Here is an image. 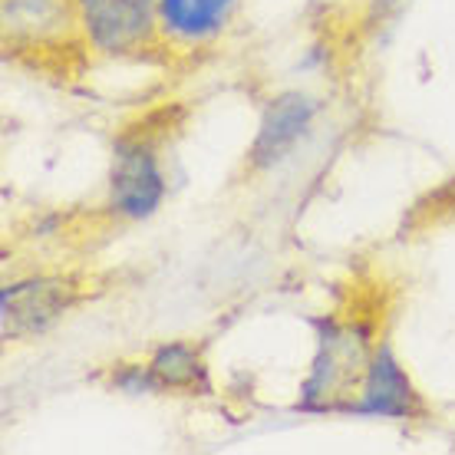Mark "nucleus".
Wrapping results in <instances>:
<instances>
[{
    "label": "nucleus",
    "instance_id": "1",
    "mask_svg": "<svg viewBox=\"0 0 455 455\" xmlns=\"http://www.w3.org/2000/svg\"><path fill=\"white\" fill-rule=\"evenodd\" d=\"M317 327V353L300 387V410L343 412V399L356 396L376 347H370V333L363 327H337L327 320H320Z\"/></svg>",
    "mask_w": 455,
    "mask_h": 455
},
{
    "label": "nucleus",
    "instance_id": "2",
    "mask_svg": "<svg viewBox=\"0 0 455 455\" xmlns=\"http://www.w3.org/2000/svg\"><path fill=\"white\" fill-rule=\"evenodd\" d=\"M83 34L106 57L136 53L159 30V0H76Z\"/></svg>",
    "mask_w": 455,
    "mask_h": 455
},
{
    "label": "nucleus",
    "instance_id": "3",
    "mask_svg": "<svg viewBox=\"0 0 455 455\" xmlns=\"http://www.w3.org/2000/svg\"><path fill=\"white\" fill-rule=\"evenodd\" d=\"M165 202V175L152 146L142 139H119L113 148L109 172V205L116 215L142 221L152 218Z\"/></svg>",
    "mask_w": 455,
    "mask_h": 455
},
{
    "label": "nucleus",
    "instance_id": "4",
    "mask_svg": "<svg viewBox=\"0 0 455 455\" xmlns=\"http://www.w3.org/2000/svg\"><path fill=\"white\" fill-rule=\"evenodd\" d=\"M76 304V284L69 277H27L13 281L0 294L4 340H27L53 327Z\"/></svg>",
    "mask_w": 455,
    "mask_h": 455
},
{
    "label": "nucleus",
    "instance_id": "5",
    "mask_svg": "<svg viewBox=\"0 0 455 455\" xmlns=\"http://www.w3.org/2000/svg\"><path fill=\"white\" fill-rule=\"evenodd\" d=\"M347 412L353 416H379V419H412L422 416V399L412 387L410 373L403 370L389 343H379L366 363L363 383L356 389Z\"/></svg>",
    "mask_w": 455,
    "mask_h": 455
},
{
    "label": "nucleus",
    "instance_id": "6",
    "mask_svg": "<svg viewBox=\"0 0 455 455\" xmlns=\"http://www.w3.org/2000/svg\"><path fill=\"white\" fill-rule=\"evenodd\" d=\"M317 116V103L304 92H281L267 103L258 125V136L251 142L248 162L251 169H274L300 146Z\"/></svg>",
    "mask_w": 455,
    "mask_h": 455
},
{
    "label": "nucleus",
    "instance_id": "7",
    "mask_svg": "<svg viewBox=\"0 0 455 455\" xmlns=\"http://www.w3.org/2000/svg\"><path fill=\"white\" fill-rule=\"evenodd\" d=\"M7 46H53L76 34L80 4L76 0H4L0 4Z\"/></svg>",
    "mask_w": 455,
    "mask_h": 455
},
{
    "label": "nucleus",
    "instance_id": "8",
    "mask_svg": "<svg viewBox=\"0 0 455 455\" xmlns=\"http://www.w3.org/2000/svg\"><path fill=\"white\" fill-rule=\"evenodd\" d=\"M238 0H159V30L175 44H208L228 27Z\"/></svg>",
    "mask_w": 455,
    "mask_h": 455
},
{
    "label": "nucleus",
    "instance_id": "9",
    "mask_svg": "<svg viewBox=\"0 0 455 455\" xmlns=\"http://www.w3.org/2000/svg\"><path fill=\"white\" fill-rule=\"evenodd\" d=\"M148 366H152L156 379L162 383V389H182V393L208 389L202 353L195 350L192 343H162L148 356Z\"/></svg>",
    "mask_w": 455,
    "mask_h": 455
},
{
    "label": "nucleus",
    "instance_id": "10",
    "mask_svg": "<svg viewBox=\"0 0 455 455\" xmlns=\"http://www.w3.org/2000/svg\"><path fill=\"white\" fill-rule=\"evenodd\" d=\"M113 387L129 393V396H146V393H162V383L156 379L148 363H119L113 370Z\"/></svg>",
    "mask_w": 455,
    "mask_h": 455
}]
</instances>
